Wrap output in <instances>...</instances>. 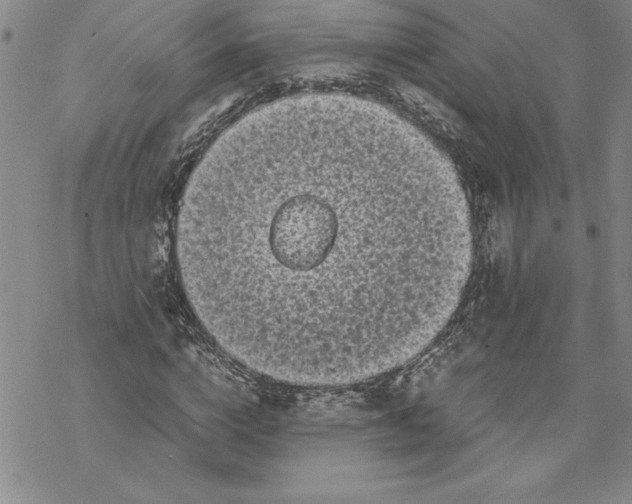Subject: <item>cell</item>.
Wrapping results in <instances>:
<instances>
[{"label":"cell","instance_id":"obj_1","mask_svg":"<svg viewBox=\"0 0 632 504\" xmlns=\"http://www.w3.org/2000/svg\"><path fill=\"white\" fill-rule=\"evenodd\" d=\"M283 170L253 145L210 168L176 244L195 313L232 357L281 381L345 384L402 364L446 306L458 246L373 217L337 173Z\"/></svg>","mask_w":632,"mask_h":504}]
</instances>
